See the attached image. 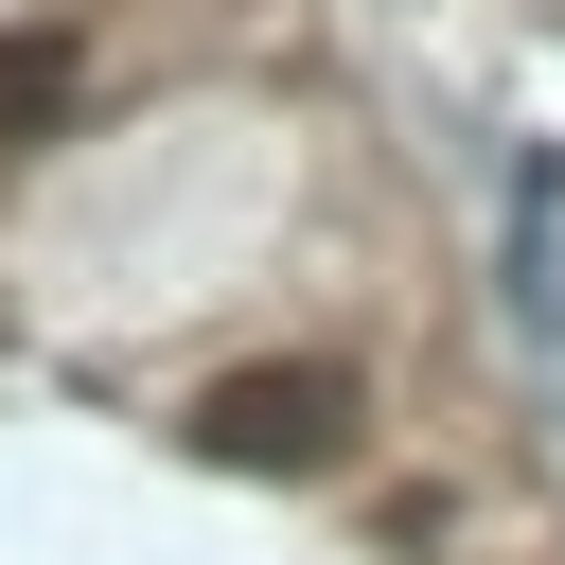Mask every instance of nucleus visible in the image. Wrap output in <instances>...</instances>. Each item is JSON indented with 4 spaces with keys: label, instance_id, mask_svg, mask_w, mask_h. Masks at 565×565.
I'll return each mask as SVG.
<instances>
[{
    "label": "nucleus",
    "instance_id": "f257e3e1",
    "mask_svg": "<svg viewBox=\"0 0 565 565\" xmlns=\"http://www.w3.org/2000/svg\"><path fill=\"white\" fill-rule=\"evenodd\" d=\"M194 459H230V477H335L353 459V371H230L194 406Z\"/></svg>",
    "mask_w": 565,
    "mask_h": 565
},
{
    "label": "nucleus",
    "instance_id": "f03ea898",
    "mask_svg": "<svg viewBox=\"0 0 565 565\" xmlns=\"http://www.w3.org/2000/svg\"><path fill=\"white\" fill-rule=\"evenodd\" d=\"M53 88H71V53H0V124H35Z\"/></svg>",
    "mask_w": 565,
    "mask_h": 565
}]
</instances>
